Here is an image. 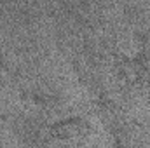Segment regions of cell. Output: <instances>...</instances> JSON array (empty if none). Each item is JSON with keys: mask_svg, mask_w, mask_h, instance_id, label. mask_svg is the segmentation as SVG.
<instances>
[{"mask_svg": "<svg viewBox=\"0 0 150 148\" xmlns=\"http://www.w3.org/2000/svg\"><path fill=\"white\" fill-rule=\"evenodd\" d=\"M89 132H91L89 122L80 117L63 118L49 127V134L61 143H79L86 136H89Z\"/></svg>", "mask_w": 150, "mask_h": 148, "instance_id": "7a4b0ae2", "label": "cell"}, {"mask_svg": "<svg viewBox=\"0 0 150 148\" xmlns=\"http://www.w3.org/2000/svg\"><path fill=\"white\" fill-rule=\"evenodd\" d=\"M115 80L131 98L150 99V54L145 45L131 56L119 54L115 61Z\"/></svg>", "mask_w": 150, "mask_h": 148, "instance_id": "6da1fadb", "label": "cell"}]
</instances>
